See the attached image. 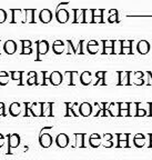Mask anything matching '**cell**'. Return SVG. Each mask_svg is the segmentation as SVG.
Returning <instances> with one entry per match:
<instances>
[{"mask_svg":"<svg viewBox=\"0 0 152 160\" xmlns=\"http://www.w3.org/2000/svg\"><path fill=\"white\" fill-rule=\"evenodd\" d=\"M22 76H23V72L22 71H11V79L12 80H16V81H19V83L18 85L21 86V83H22Z\"/></svg>","mask_w":152,"mask_h":160,"instance_id":"cell-30","label":"cell"},{"mask_svg":"<svg viewBox=\"0 0 152 160\" xmlns=\"http://www.w3.org/2000/svg\"><path fill=\"white\" fill-rule=\"evenodd\" d=\"M9 82V73L7 71H0V86H6Z\"/></svg>","mask_w":152,"mask_h":160,"instance_id":"cell-29","label":"cell"},{"mask_svg":"<svg viewBox=\"0 0 152 160\" xmlns=\"http://www.w3.org/2000/svg\"><path fill=\"white\" fill-rule=\"evenodd\" d=\"M6 116V107H0V117H5Z\"/></svg>","mask_w":152,"mask_h":160,"instance_id":"cell-52","label":"cell"},{"mask_svg":"<svg viewBox=\"0 0 152 160\" xmlns=\"http://www.w3.org/2000/svg\"><path fill=\"white\" fill-rule=\"evenodd\" d=\"M80 82L83 86H88L91 83V80H92V73L90 71H83L82 73H80Z\"/></svg>","mask_w":152,"mask_h":160,"instance_id":"cell-17","label":"cell"},{"mask_svg":"<svg viewBox=\"0 0 152 160\" xmlns=\"http://www.w3.org/2000/svg\"><path fill=\"white\" fill-rule=\"evenodd\" d=\"M143 116H148V117H149V112L145 110V108L140 107V102H139V109H138L137 117H143Z\"/></svg>","mask_w":152,"mask_h":160,"instance_id":"cell-35","label":"cell"},{"mask_svg":"<svg viewBox=\"0 0 152 160\" xmlns=\"http://www.w3.org/2000/svg\"><path fill=\"white\" fill-rule=\"evenodd\" d=\"M102 146L105 148H111L113 146V143H112V140H110V141H103L102 142Z\"/></svg>","mask_w":152,"mask_h":160,"instance_id":"cell-50","label":"cell"},{"mask_svg":"<svg viewBox=\"0 0 152 160\" xmlns=\"http://www.w3.org/2000/svg\"><path fill=\"white\" fill-rule=\"evenodd\" d=\"M150 106V117H152V102H149Z\"/></svg>","mask_w":152,"mask_h":160,"instance_id":"cell-56","label":"cell"},{"mask_svg":"<svg viewBox=\"0 0 152 160\" xmlns=\"http://www.w3.org/2000/svg\"><path fill=\"white\" fill-rule=\"evenodd\" d=\"M49 49H50V46L47 40L37 41V57H36V61H40V56L47 55Z\"/></svg>","mask_w":152,"mask_h":160,"instance_id":"cell-1","label":"cell"},{"mask_svg":"<svg viewBox=\"0 0 152 160\" xmlns=\"http://www.w3.org/2000/svg\"><path fill=\"white\" fill-rule=\"evenodd\" d=\"M3 143H5V137H3V135L0 133V148L2 147Z\"/></svg>","mask_w":152,"mask_h":160,"instance_id":"cell-53","label":"cell"},{"mask_svg":"<svg viewBox=\"0 0 152 160\" xmlns=\"http://www.w3.org/2000/svg\"><path fill=\"white\" fill-rule=\"evenodd\" d=\"M68 5H69V2H61V3H59V5L57 6V9H56V10L60 9V8L63 7V6H68Z\"/></svg>","mask_w":152,"mask_h":160,"instance_id":"cell-54","label":"cell"},{"mask_svg":"<svg viewBox=\"0 0 152 160\" xmlns=\"http://www.w3.org/2000/svg\"><path fill=\"white\" fill-rule=\"evenodd\" d=\"M69 11L67 9H62V8H60V9L56 10V19L59 23H66L69 21Z\"/></svg>","mask_w":152,"mask_h":160,"instance_id":"cell-3","label":"cell"},{"mask_svg":"<svg viewBox=\"0 0 152 160\" xmlns=\"http://www.w3.org/2000/svg\"><path fill=\"white\" fill-rule=\"evenodd\" d=\"M138 109H139V102H130L129 117H137Z\"/></svg>","mask_w":152,"mask_h":160,"instance_id":"cell-26","label":"cell"},{"mask_svg":"<svg viewBox=\"0 0 152 160\" xmlns=\"http://www.w3.org/2000/svg\"><path fill=\"white\" fill-rule=\"evenodd\" d=\"M28 80H27V83L29 86H33L37 83V71H30L28 72Z\"/></svg>","mask_w":152,"mask_h":160,"instance_id":"cell-28","label":"cell"},{"mask_svg":"<svg viewBox=\"0 0 152 160\" xmlns=\"http://www.w3.org/2000/svg\"><path fill=\"white\" fill-rule=\"evenodd\" d=\"M67 45H68L67 55H75V53H77V48L75 47V45L72 43L71 40H67Z\"/></svg>","mask_w":152,"mask_h":160,"instance_id":"cell-31","label":"cell"},{"mask_svg":"<svg viewBox=\"0 0 152 160\" xmlns=\"http://www.w3.org/2000/svg\"><path fill=\"white\" fill-rule=\"evenodd\" d=\"M113 55H122V40H113Z\"/></svg>","mask_w":152,"mask_h":160,"instance_id":"cell-24","label":"cell"},{"mask_svg":"<svg viewBox=\"0 0 152 160\" xmlns=\"http://www.w3.org/2000/svg\"><path fill=\"white\" fill-rule=\"evenodd\" d=\"M118 141L119 140H129V133H118Z\"/></svg>","mask_w":152,"mask_h":160,"instance_id":"cell-41","label":"cell"},{"mask_svg":"<svg viewBox=\"0 0 152 160\" xmlns=\"http://www.w3.org/2000/svg\"><path fill=\"white\" fill-rule=\"evenodd\" d=\"M7 138H8V146H9L7 153L8 155H11L12 153L11 149L12 148H17L20 145V136L17 135V133H10V135L7 136Z\"/></svg>","mask_w":152,"mask_h":160,"instance_id":"cell-2","label":"cell"},{"mask_svg":"<svg viewBox=\"0 0 152 160\" xmlns=\"http://www.w3.org/2000/svg\"><path fill=\"white\" fill-rule=\"evenodd\" d=\"M56 143L59 148H66L69 145V137L66 133H59L56 138Z\"/></svg>","mask_w":152,"mask_h":160,"instance_id":"cell-13","label":"cell"},{"mask_svg":"<svg viewBox=\"0 0 152 160\" xmlns=\"http://www.w3.org/2000/svg\"><path fill=\"white\" fill-rule=\"evenodd\" d=\"M108 22H109V23L119 22V13H113V15H110L109 18H108Z\"/></svg>","mask_w":152,"mask_h":160,"instance_id":"cell-34","label":"cell"},{"mask_svg":"<svg viewBox=\"0 0 152 160\" xmlns=\"http://www.w3.org/2000/svg\"><path fill=\"white\" fill-rule=\"evenodd\" d=\"M96 77H97L98 79H105V71H97V72H96Z\"/></svg>","mask_w":152,"mask_h":160,"instance_id":"cell-49","label":"cell"},{"mask_svg":"<svg viewBox=\"0 0 152 160\" xmlns=\"http://www.w3.org/2000/svg\"><path fill=\"white\" fill-rule=\"evenodd\" d=\"M102 55H113V40H102Z\"/></svg>","mask_w":152,"mask_h":160,"instance_id":"cell-14","label":"cell"},{"mask_svg":"<svg viewBox=\"0 0 152 160\" xmlns=\"http://www.w3.org/2000/svg\"><path fill=\"white\" fill-rule=\"evenodd\" d=\"M127 18H152L151 15H145V16H140V15H128Z\"/></svg>","mask_w":152,"mask_h":160,"instance_id":"cell-46","label":"cell"},{"mask_svg":"<svg viewBox=\"0 0 152 160\" xmlns=\"http://www.w3.org/2000/svg\"><path fill=\"white\" fill-rule=\"evenodd\" d=\"M93 107L89 102H82L79 106V113L82 117H89L92 113Z\"/></svg>","mask_w":152,"mask_h":160,"instance_id":"cell-10","label":"cell"},{"mask_svg":"<svg viewBox=\"0 0 152 160\" xmlns=\"http://www.w3.org/2000/svg\"><path fill=\"white\" fill-rule=\"evenodd\" d=\"M108 109L110 110L112 117H118V116H120V102H111Z\"/></svg>","mask_w":152,"mask_h":160,"instance_id":"cell-23","label":"cell"},{"mask_svg":"<svg viewBox=\"0 0 152 160\" xmlns=\"http://www.w3.org/2000/svg\"><path fill=\"white\" fill-rule=\"evenodd\" d=\"M93 9H85V23H92Z\"/></svg>","mask_w":152,"mask_h":160,"instance_id":"cell-27","label":"cell"},{"mask_svg":"<svg viewBox=\"0 0 152 160\" xmlns=\"http://www.w3.org/2000/svg\"><path fill=\"white\" fill-rule=\"evenodd\" d=\"M72 23H85V9H73Z\"/></svg>","mask_w":152,"mask_h":160,"instance_id":"cell-11","label":"cell"},{"mask_svg":"<svg viewBox=\"0 0 152 160\" xmlns=\"http://www.w3.org/2000/svg\"><path fill=\"white\" fill-rule=\"evenodd\" d=\"M149 137H150V141H152V133H150Z\"/></svg>","mask_w":152,"mask_h":160,"instance_id":"cell-57","label":"cell"},{"mask_svg":"<svg viewBox=\"0 0 152 160\" xmlns=\"http://www.w3.org/2000/svg\"><path fill=\"white\" fill-rule=\"evenodd\" d=\"M133 142L137 148H142L145 145V135L143 133H137L133 138Z\"/></svg>","mask_w":152,"mask_h":160,"instance_id":"cell-21","label":"cell"},{"mask_svg":"<svg viewBox=\"0 0 152 160\" xmlns=\"http://www.w3.org/2000/svg\"><path fill=\"white\" fill-rule=\"evenodd\" d=\"M20 43L22 45V48H28V47H31V41L30 40H20Z\"/></svg>","mask_w":152,"mask_h":160,"instance_id":"cell-42","label":"cell"},{"mask_svg":"<svg viewBox=\"0 0 152 160\" xmlns=\"http://www.w3.org/2000/svg\"><path fill=\"white\" fill-rule=\"evenodd\" d=\"M39 143L42 148H49L52 145V137L49 133H41L39 135Z\"/></svg>","mask_w":152,"mask_h":160,"instance_id":"cell-8","label":"cell"},{"mask_svg":"<svg viewBox=\"0 0 152 160\" xmlns=\"http://www.w3.org/2000/svg\"><path fill=\"white\" fill-rule=\"evenodd\" d=\"M66 50V45L62 40H56L52 45V51L56 55H61L65 52Z\"/></svg>","mask_w":152,"mask_h":160,"instance_id":"cell-15","label":"cell"},{"mask_svg":"<svg viewBox=\"0 0 152 160\" xmlns=\"http://www.w3.org/2000/svg\"><path fill=\"white\" fill-rule=\"evenodd\" d=\"M132 72L131 71H119V83L118 86H130L131 81H130V77H131Z\"/></svg>","mask_w":152,"mask_h":160,"instance_id":"cell-4","label":"cell"},{"mask_svg":"<svg viewBox=\"0 0 152 160\" xmlns=\"http://www.w3.org/2000/svg\"><path fill=\"white\" fill-rule=\"evenodd\" d=\"M17 49L18 46L16 43V41H13V40H7L5 45H3V50H5V52L7 55H13V53H16Z\"/></svg>","mask_w":152,"mask_h":160,"instance_id":"cell-9","label":"cell"},{"mask_svg":"<svg viewBox=\"0 0 152 160\" xmlns=\"http://www.w3.org/2000/svg\"><path fill=\"white\" fill-rule=\"evenodd\" d=\"M130 102H120V110H129Z\"/></svg>","mask_w":152,"mask_h":160,"instance_id":"cell-43","label":"cell"},{"mask_svg":"<svg viewBox=\"0 0 152 160\" xmlns=\"http://www.w3.org/2000/svg\"><path fill=\"white\" fill-rule=\"evenodd\" d=\"M31 53H32V48L28 47V48H22L20 55H31Z\"/></svg>","mask_w":152,"mask_h":160,"instance_id":"cell-40","label":"cell"},{"mask_svg":"<svg viewBox=\"0 0 152 160\" xmlns=\"http://www.w3.org/2000/svg\"><path fill=\"white\" fill-rule=\"evenodd\" d=\"M35 13L36 9H26V18H27L28 23H36Z\"/></svg>","mask_w":152,"mask_h":160,"instance_id":"cell-25","label":"cell"},{"mask_svg":"<svg viewBox=\"0 0 152 160\" xmlns=\"http://www.w3.org/2000/svg\"><path fill=\"white\" fill-rule=\"evenodd\" d=\"M89 143L92 148H98L101 145V136L99 133H92L89 137Z\"/></svg>","mask_w":152,"mask_h":160,"instance_id":"cell-18","label":"cell"},{"mask_svg":"<svg viewBox=\"0 0 152 160\" xmlns=\"http://www.w3.org/2000/svg\"><path fill=\"white\" fill-rule=\"evenodd\" d=\"M103 22H105L103 17H93L92 23H103Z\"/></svg>","mask_w":152,"mask_h":160,"instance_id":"cell-47","label":"cell"},{"mask_svg":"<svg viewBox=\"0 0 152 160\" xmlns=\"http://www.w3.org/2000/svg\"><path fill=\"white\" fill-rule=\"evenodd\" d=\"M85 137L86 135L85 133H76L75 138H76V143L73 145V147H77V148H85Z\"/></svg>","mask_w":152,"mask_h":160,"instance_id":"cell-22","label":"cell"},{"mask_svg":"<svg viewBox=\"0 0 152 160\" xmlns=\"http://www.w3.org/2000/svg\"><path fill=\"white\" fill-rule=\"evenodd\" d=\"M63 81V76L59 71H52L49 76V82L52 86H59Z\"/></svg>","mask_w":152,"mask_h":160,"instance_id":"cell-6","label":"cell"},{"mask_svg":"<svg viewBox=\"0 0 152 160\" xmlns=\"http://www.w3.org/2000/svg\"><path fill=\"white\" fill-rule=\"evenodd\" d=\"M145 79L143 78H139V79H135V81H133V83L135 85H137V86H142V85H145Z\"/></svg>","mask_w":152,"mask_h":160,"instance_id":"cell-45","label":"cell"},{"mask_svg":"<svg viewBox=\"0 0 152 160\" xmlns=\"http://www.w3.org/2000/svg\"><path fill=\"white\" fill-rule=\"evenodd\" d=\"M23 105H25V113H23V116H25V117H29V116H30L29 108H30V106H31V103H30V102H25Z\"/></svg>","mask_w":152,"mask_h":160,"instance_id":"cell-39","label":"cell"},{"mask_svg":"<svg viewBox=\"0 0 152 160\" xmlns=\"http://www.w3.org/2000/svg\"><path fill=\"white\" fill-rule=\"evenodd\" d=\"M8 19V11L3 9H0V23L6 22Z\"/></svg>","mask_w":152,"mask_h":160,"instance_id":"cell-32","label":"cell"},{"mask_svg":"<svg viewBox=\"0 0 152 160\" xmlns=\"http://www.w3.org/2000/svg\"><path fill=\"white\" fill-rule=\"evenodd\" d=\"M52 102H43L42 103V116L41 117H53L52 113Z\"/></svg>","mask_w":152,"mask_h":160,"instance_id":"cell-19","label":"cell"},{"mask_svg":"<svg viewBox=\"0 0 152 160\" xmlns=\"http://www.w3.org/2000/svg\"><path fill=\"white\" fill-rule=\"evenodd\" d=\"M103 9H93V17H103Z\"/></svg>","mask_w":152,"mask_h":160,"instance_id":"cell-38","label":"cell"},{"mask_svg":"<svg viewBox=\"0 0 152 160\" xmlns=\"http://www.w3.org/2000/svg\"><path fill=\"white\" fill-rule=\"evenodd\" d=\"M151 46H150L149 41L147 40H140L137 45V51L140 55H148L150 52Z\"/></svg>","mask_w":152,"mask_h":160,"instance_id":"cell-5","label":"cell"},{"mask_svg":"<svg viewBox=\"0 0 152 160\" xmlns=\"http://www.w3.org/2000/svg\"><path fill=\"white\" fill-rule=\"evenodd\" d=\"M39 20L42 23H49L52 20V12L49 9H42L39 12Z\"/></svg>","mask_w":152,"mask_h":160,"instance_id":"cell-12","label":"cell"},{"mask_svg":"<svg viewBox=\"0 0 152 160\" xmlns=\"http://www.w3.org/2000/svg\"><path fill=\"white\" fill-rule=\"evenodd\" d=\"M87 51L90 55H96L99 51V42L97 40H90L87 43Z\"/></svg>","mask_w":152,"mask_h":160,"instance_id":"cell-16","label":"cell"},{"mask_svg":"<svg viewBox=\"0 0 152 160\" xmlns=\"http://www.w3.org/2000/svg\"><path fill=\"white\" fill-rule=\"evenodd\" d=\"M120 117H129V110H120Z\"/></svg>","mask_w":152,"mask_h":160,"instance_id":"cell-51","label":"cell"},{"mask_svg":"<svg viewBox=\"0 0 152 160\" xmlns=\"http://www.w3.org/2000/svg\"><path fill=\"white\" fill-rule=\"evenodd\" d=\"M112 138H113V135H111V133H105V135L102 136L103 141H110V140H112Z\"/></svg>","mask_w":152,"mask_h":160,"instance_id":"cell-48","label":"cell"},{"mask_svg":"<svg viewBox=\"0 0 152 160\" xmlns=\"http://www.w3.org/2000/svg\"><path fill=\"white\" fill-rule=\"evenodd\" d=\"M118 148H129V142H128V140H119L118 141Z\"/></svg>","mask_w":152,"mask_h":160,"instance_id":"cell-36","label":"cell"},{"mask_svg":"<svg viewBox=\"0 0 152 160\" xmlns=\"http://www.w3.org/2000/svg\"><path fill=\"white\" fill-rule=\"evenodd\" d=\"M83 43H85V40H80L79 43H78V47H77V53L78 55H85Z\"/></svg>","mask_w":152,"mask_h":160,"instance_id":"cell-33","label":"cell"},{"mask_svg":"<svg viewBox=\"0 0 152 160\" xmlns=\"http://www.w3.org/2000/svg\"><path fill=\"white\" fill-rule=\"evenodd\" d=\"M42 103L43 102H35L31 103L29 108L30 115L35 117H41L42 116Z\"/></svg>","mask_w":152,"mask_h":160,"instance_id":"cell-7","label":"cell"},{"mask_svg":"<svg viewBox=\"0 0 152 160\" xmlns=\"http://www.w3.org/2000/svg\"><path fill=\"white\" fill-rule=\"evenodd\" d=\"M113 13H119V11H118L117 9H110L109 10V16L110 15H113Z\"/></svg>","mask_w":152,"mask_h":160,"instance_id":"cell-55","label":"cell"},{"mask_svg":"<svg viewBox=\"0 0 152 160\" xmlns=\"http://www.w3.org/2000/svg\"><path fill=\"white\" fill-rule=\"evenodd\" d=\"M21 112V105L19 102H12L9 107V113L12 117H17Z\"/></svg>","mask_w":152,"mask_h":160,"instance_id":"cell-20","label":"cell"},{"mask_svg":"<svg viewBox=\"0 0 152 160\" xmlns=\"http://www.w3.org/2000/svg\"><path fill=\"white\" fill-rule=\"evenodd\" d=\"M150 148H152V141H150V146H149Z\"/></svg>","mask_w":152,"mask_h":160,"instance_id":"cell-59","label":"cell"},{"mask_svg":"<svg viewBox=\"0 0 152 160\" xmlns=\"http://www.w3.org/2000/svg\"><path fill=\"white\" fill-rule=\"evenodd\" d=\"M3 106H5V103H3V102H0V107H3Z\"/></svg>","mask_w":152,"mask_h":160,"instance_id":"cell-58","label":"cell"},{"mask_svg":"<svg viewBox=\"0 0 152 160\" xmlns=\"http://www.w3.org/2000/svg\"><path fill=\"white\" fill-rule=\"evenodd\" d=\"M107 108H105V109H99L98 110V112L96 113L95 117H107Z\"/></svg>","mask_w":152,"mask_h":160,"instance_id":"cell-37","label":"cell"},{"mask_svg":"<svg viewBox=\"0 0 152 160\" xmlns=\"http://www.w3.org/2000/svg\"><path fill=\"white\" fill-rule=\"evenodd\" d=\"M132 75L135 76V79H139V78L145 77V72H142V71H135V72H133Z\"/></svg>","mask_w":152,"mask_h":160,"instance_id":"cell-44","label":"cell"}]
</instances>
